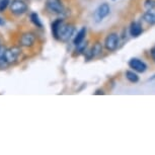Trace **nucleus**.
Listing matches in <instances>:
<instances>
[{
  "instance_id": "f257e3e1",
  "label": "nucleus",
  "mask_w": 155,
  "mask_h": 155,
  "mask_svg": "<svg viewBox=\"0 0 155 155\" xmlns=\"http://www.w3.org/2000/svg\"><path fill=\"white\" fill-rule=\"evenodd\" d=\"M10 11L14 15H22L28 11V5L22 0H13L10 2Z\"/></svg>"
},
{
  "instance_id": "f03ea898",
  "label": "nucleus",
  "mask_w": 155,
  "mask_h": 155,
  "mask_svg": "<svg viewBox=\"0 0 155 155\" xmlns=\"http://www.w3.org/2000/svg\"><path fill=\"white\" fill-rule=\"evenodd\" d=\"M110 12V6L107 3H102L96 8L93 14L95 22H101L102 19H104Z\"/></svg>"
},
{
  "instance_id": "7ed1b4c3",
  "label": "nucleus",
  "mask_w": 155,
  "mask_h": 155,
  "mask_svg": "<svg viewBox=\"0 0 155 155\" xmlns=\"http://www.w3.org/2000/svg\"><path fill=\"white\" fill-rule=\"evenodd\" d=\"M20 49L17 48V47H13V48L10 49H6L4 53V60L8 65H11V64H14L18 60V57L20 55Z\"/></svg>"
},
{
  "instance_id": "20e7f679",
  "label": "nucleus",
  "mask_w": 155,
  "mask_h": 155,
  "mask_svg": "<svg viewBox=\"0 0 155 155\" xmlns=\"http://www.w3.org/2000/svg\"><path fill=\"white\" fill-rule=\"evenodd\" d=\"M119 43H120V39H119L118 34L112 33L106 38V40H104V47H106V49L107 51L113 52L118 49Z\"/></svg>"
},
{
  "instance_id": "39448f33",
  "label": "nucleus",
  "mask_w": 155,
  "mask_h": 155,
  "mask_svg": "<svg viewBox=\"0 0 155 155\" xmlns=\"http://www.w3.org/2000/svg\"><path fill=\"white\" fill-rule=\"evenodd\" d=\"M46 6L50 12L55 14H62L64 13V10H65L64 5L60 0H48L46 3Z\"/></svg>"
},
{
  "instance_id": "423d86ee",
  "label": "nucleus",
  "mask_w": 155,
  "mask_h": 155,
  "mask_svg": "<svg viewBox=\"0 0 155 155\" xmlns=\"http://www.w3.org/2000/svg\"><path fill=\"white\" fill-rule=\"evenodd\" d=\"M75 28L71 25H63L61 28L60 34H59V40L62 42H68L71 39L72 36L74 35Z\"/></svg>"
},
{
  "instance_id": "0eeeda50",
  "label": "nucleus",
  "mask_w": 155,
  "mask_h": 155,
  "mask_svg": "<svg viewBox=\"0 0 155 155\" xmlns=\"http://www.w3.org/2000/svg\"><path fill=\"white\" fill-rule=\"evenodd\" d=\"M129 66H130L133 70H135L136 72H139V73L145 72L146 69H147L146 63L143 62L142 60L137 59V58H133V59H131L129 61Z\"/></svg>"
},
{
  "instance_id": "6e6552de",
  "label": "nucleus",
  "mask_w": 155,
  "mask_h": 155,
  "mask_svg": "<svg viewBox=\"0 0 155 155\" xmlns=\"http://www.w3.org/2000/svg\"><path fill=\"white\" fill-rule=\"evenodd\" d=\"M35 42H36V36L34 33H25L20 38V45L25 48L33 47L35 45Z\"/></svg>"
},
{
  "instance_id": "1a4fd4ad",
  "label": "nucleus",
  "mask_w": 155,
  "mask_h": 155,
  "mask_svg": "<svg viewBox=\"0 0 155 155\" xmlns=\"http://www.w3.org/2000/svg\"><path fill=\"white\" fill-rule=\"evenodd\" d=\"M102 52V46L101 43H95L92 48L86 53V60H91L92 58L99 56Z\"/></svg>"
},
{
  "instance_id": "9d476101",
  "label": "nucleus",
  "mask_w": 155,
  "mask_h": 155,
  "mask_svg": "<svg viewBox=\"0 0 155 155\" xmlns=\"http://www.w3.org/2000/svg\"><path fill=\"white\" fill-rule=\"evenodd\" d=\"M63 25H64V21H63V19H61V18L56 19L52 23V25H51L52 35H53V37L56 40H59V34H60L61 28H62Z\"/></svg>"
},
{
  "instance_id": "9b49d317",
  "label": "nucleus",
  "mask_w": 155,
  "mask_h": 155,
  "mask_svg": "<svg viewBox=\"0 0 155 155\" xmlns=\"http://www.w3.org/2000/svg\"><path fill=\"white\" fill-rule=\"evenodd\" d=\"M86 33H87V30L85 27L81 28L79 31H78V33L76 34V36L74 37V39H73V44H74L75 46H78L79 44H81L85 39V36H86Z\"/></svg>"
},
{
  "instance_id": "f8f14e48",
  "label": "nucleus",
  "mask_w": 155,
  "mask_h": 155,
  "mask_svg": "<svg viewBox=\"0 0 155 155\" xmlns=\"http://www.w3.org/2000/svg\"><path fill=\"white\" fill-rule=\"evenodd\" d=\"M130 35L132 37L134 38H137V37H139L140 35L142 34V25H140L139 22H132L131 23V25H130Z\"/></svg>"
},
{
  "instance_id": "ddd939ff",
  "label": "nucleus",
  "mask_w": 155,
  "mask_h": 155,
  "mask_svg": "<svg viewBox=\"0 0 155 155\" xmlns=\"http://www.w3.org/2000/svg\"><path fill=\"white\" fill-rule=\"evenodd\" d=\"M143 19L149 25H155V11L151 9L145 12L143 14Z\"/></svg>"
},
{
  "instance_id": "4468645a",
  "label": "nucleus",
  "mask_w": 155,
  "mask_h": 155,
  "mask_svg": "<svg viewBox=\"0 0 155 155\" xmlns=\"http://www.w3.org/2000/svg\"><path fill=\"white\" fill-rule=\"evenodd\" d=\"M30 18H31V21L33 22V25H36L37 28H43V23H42V21H41L40 16H39V14H38V13H36V12L31 13Z\"/></svg>"
},
{
  "instance_id": "2eb2a0df",
  "label": "nucleus",
  "mask_w": 155,
  "mask_h": 155,
  "mask_svg": "<svg viewBox=\"0 0 155 155\" xmlns=\"http://www.w3.org/2000/svg\"><path fill=\"white\" fill-rule=\"evenodd\" d=\"M125 76H126V78L132 83H136L139 81V76L133 71H126Z\"/></svg>"
},
{
  "instance_id": "dca6fc26",
  "label": "nucleus",
  "mask_w": 155,
  "mask_h": 155,
  "mask_svg": "<svg viewBox=\"0 0 155 155\" xmlns=\"http://www.w3.org/2000/svg\"><path fill=\"white\" fill-rule=\"evenodd\" d=\"M10 4V0H0V12H4Z\"/></svg>"
},
{
  "instance_id": "f3484780",
  "label": "nucleus",
  "mask_w": 155,
  "mask_h": 155,
  "mask_svg": "<svg viewBox=\"0 0 155 155\" xmlns=\"http://www.w3.org/2000/svg\"><path fill=\"white\" fill-rule=\"evenodd\" d=\"M144 6L146 9L151 10L155 8V0H145L144 2Z\"/></svg>"
},
{
  "instance_id": "a211bd4d",
  "label": "nucleus",
  "mask_w": 155,
  "mask_h": 155,
  "mask_svg": "<svg viewBox=\"0 0 155 155\" xmlns=\"http://www.w3.org/2000/svg\"><path fill=\"white\" fill-rule=\"evenodd\" d=\"M76 52H78V54H81L83 52H85V48H86V43H84V41L81 44H79L78 46H76Z\"/></svg>"
},
{
  "instance_id": "6ab92c4d",
  "label": "nucleus",
  "mask_w": 155,
  "mask_h": 155,
  "mask_svg": "<svg viewBox=\"0 0 155 155\" xmlns=\"http://www.w3.org/2000/svg\"><path fill=\"white\" fill-rule=\"evenodd\" d=\"M150 53H151V57H152V59H153V61L155 62V47H153V48L151 49Z\"/></svg>"
},
{
  "instance_id": "aec40b11",
  "label": "nucleus",
  "mask_w": 155,
  "mask_h": 155,
  "mask_svg": "<svg viewBox=\"0 0 155 155\" xmlns=\"http://www.w3.org/2000/svg\"><path fill=\"white\" fill-rule=\"evenodd\" d=\"M104 91L102 90H101V89H98V90H96V92H95V94H104Z\"/></svg>"
},
{
  "instance_id": "412c9836",
  "label": "nucleus",
  "mask_w": 155,
  "mask_h": 155,
  "mask_svg": "<svg viewBox=\"0 0 155 155\" xmlns=\"http://www.w3.org/2000/svg\"><path fill=\"white\" fill-rule=\"evenodd\" d=\"M5 25V21L2 17H0V25Z\"/></svg>"
},
{
  "instance_id": "4be33fe9",
  "label": "nucleus",
  "mask_w": 155,
  "mask_h": 155,
  "mask_svg": "<svg viewBox=\"0 0 155 155\" xmlns=\"http://www.w3.org/2000/svg\"><path fill=\"white\" fill-rule=\"evenodd\" d=\"M0 46H1V43H0Z\"/></svg>"
},
{
  "instance_id": "5701e85b",
  "label": "nucleus",
  "mask_w": 155,
  "mask_h": 155,
  "mask_svg": "<svg viewBox=\"0 0 155 155\" xmlns=\"http://www.w3.org/2000/svg\"><path fill=\"white\" fill-rule=\"evenodd\" d=\"M114 1H115V0H114Z\"/></svg>"
}]
</instances>
